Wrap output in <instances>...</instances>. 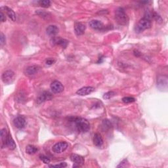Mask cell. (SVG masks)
Instances as JSON below:
<instances>
[{
	"label": "cell",
	"mask_w": 168,
	"mask_h": 168,
	"mask_svg": "<svg viewBox=\"0 0 168 168\" xmlns=\"http://www.w3.org/2000/svg\"><path fill=\"white\" fill-rule=\"evenodd\" d=\"M152 15L149 13H147L144 17L137 22L135 27V31L136 33H141L151 27Z\"/></svg>",
	"instance_id": "1"
},
{
	"label": "cell",
	"mask_w": 168,
	"mask_h": 168,
	"mask_svg": "<svg viewBox=\"0 0 168 168\" xmlns=\"http://www.w3.org/2000/svg\"><path fill=\"white\" fill-rule=\"evenodd\" d=\"M70 120L74 123L77 131L80 133H85L89 130L90 124L86 119L83 118H71Z\"/></svg>",
	"instance_id": "2"
},
{
	"label": "cell",
	"mask_w": 168,
	"mask_h": 168,
	"mask_svg": "<svg viewBox=\"0 0 168 168\" xmlns=\"http://www.w3.org/2000/svg\"><path fill=\"white\" fill-rule=\"evenodd\" d=\"M115 19L119 25L125 26L127 24L129 18L124 8L119 7L116 9L115 12Z\"/></svg>",
	"instance_id": "3"
},
{
	"label": "cell",
	"mask_w": 168,
	"mask_h": 168,
	"mask_svg": "<svg viewBox=\"0 0 168 168\" xmlns=\"http://www.w3.org/2000/svg\"><path fill=\"white\" fill-rule=\"evenodd\" d=\"M16 75L13 71L12 70H7L3 73L1 79L3 82L5 84H11L13 83V82L15 80Z\"/></svg>",
	"instance_id": "4"
},
{
	"label": "cell",
	"mask_w": 168,
	"mask_h": 168,
	"mask_svg": "<svg viewBox=\"0 0 168 168\" xmlns=\"http://www.w3.org/2000/svg\"><path fill=\"white\" fill-rule=\"evenodd\" d=\"M68 147H69V144L67 143L64 141H60L54 145L52 148V150L55 153L60 154L65 151L67 149Z\"/></svg>",
	"instance_id": "5"
},
{
	"label": "cell",
	"mask_w": 168,
	"mask_h": 168,
	"mask_svg": "<svg viewBox=\"0 0 168 168\" xmlns=\"http://www.w3.org/2000/svg\"><path fill=\"white\" fill-rule=\"evenodd\" d=\"M51 89L55 93H60L64 91V86L59 81H53L51 84Z\"/></svg>",
	"instance_id": "6"
},
{
	"label": "cell",
	"mask_w": 168,
	"mask_h": 168,
	"mask_svg": "<svg viewBox=\"0 0 168 168\" xmlns=\"http://www.w3.org/2000/svg\"><path fill=\"white\" fill-rule=\"evenodd\" d=\"M53 99V95L51 93L48 91H44L36 99V102L38 104H41V102H43L46 101H50Z\"/></svg>",
	"instance_id": "7"
},
{
	"label": "cell",
	"mask_w": 168,
	"mask_h": 168,
	"mask_svg": "<svg viewBox=\"0 0 168 168\" xmlns=\"http://www.w3.org/2000/svg\"><path fill=\"white\" fill-rule=\"evenodd\" d=\"M95 91V88L93 87H83V88H81L77 90L76 91V94L80 95V96H85L91 94V93Z\"/></svg>",
	"instance_id": "8"
},
{
	"label": "cell",
	"mask_w": 168,
	"mask_h": 168,
	"mask_svg": "<svg viewBox=\"0 0 168 168\" xmlns=\"http://www.w3.org/2000/svg\"><path fill=\"white\" fill-rule=\"evenodd\" d=\"M13 123L16 127L18 129H22L26 125V119L23 116H18L17 118H15Z\"/></svg>",
	"instance_id": "9"
},
{
	"label": "cell",
	"mask_w": 168,
	"mask_h": 168,
	"mask_svg": "<svg viewBox=\"0 0 168 168\" xmlns=\"http://www.w3.org/2000/svg\"><path fill=\"white\" fill-rule=\"evenodd\" d=\"M70 160L71 161L74 162L75 164L79 165V166H82V165L85 162V159L82 156H80L78 154H72L70 156Z\"/></svg>",
	"instance_id": "10"
},
{
	"label": "cell",
	"mask_w": 168,
	"mask_h": 168,
	"mask_svg": "<svg viewBox=\"0 0 168 168\" xmlns=\"http://www.w3.org/2000/svg\"><path fill=\"white\" fill-rule=\"evenodd\" d=\"M85 25L81 23V22H76L75 25H74V30H75V32L77 35H83L85 33Z\"/></svg>",
	"instance_id": "11"
},
{
	"label": "cell",
	"mask_w": 168,
	"mask_h": 168,
	"mask_svg": "<svg viewBox=\"0 0 168 168\" xmlns=\"http://www.w3.org/2000/svg\"><path fill=\"white\" fill-rule=\"evenodd\" d=\"M51 41H53V43L59 45L63 48H66L69 44V41H67L65 39L59 38H53Z\"/></svg>",
	"instance_id": "12"
},
{
	"label": "cell",
	"mask_w": 168,
	"mask_h": 168,
	"mask_svg": "<svg viewBox=\"0 0 168 168\" xmlns=\"http://www.w3.org/2000/svg\"><path fill=\"white\" fill-rule=\"evenodd\" d=\"M89 27L95 30H101L104 27V25L99 20H92L89 22Z\"/></svg>",
	"instance_id": "13"
},
{
	"label": "cell",
	"mask_w": 168,
	"mask_h": 168,
	"mask_svg": "<svg viewBox=\"0 0 168 168\" xmlns=\"http://www.w3.org/2000/svg\"><path fill=\"white\" fill-rule=\"evenodd\" d=\"M157 85L158 88L161 89V87L164 85L165 89H167V77L165 76H161L158 79Z\"/></svg>",
	"instance_id": "14"
},
{
	"label": "cell",
	"mask_w": 168,
	"mask_h": 168,
	"mask_svg": "<svg viewBox=\"0 0 168 168\" xmlns=\"http://www.w3.org/2000/svg\"><path fill=\"white\" fill-rule=\"evenodd\" d=\"M40 70V67L38 66H31L28 67L25 70V74L28 76H34Z\"/></svg>",
	"instance_id": "15"
},
{
	"label": "cell",
	"mask_w": 168,
	"mask_h": 168,
	"mask_svg": "<svg viewBox=\"0 0 168 168\" xmlns=\"http://www.w3.org/2000/svg\"><path fill=\"white\" fill-rule=\"evenodd\" d=\"M46 32L49 36H54L59 32V28L55 25H50L47 28Z\"/></svg>",
	"instance_id": "16"
},
{
	"label": "cell",
	"mask_w": 168,
	"mask_h": 168,
	"mask_svg": "<svg viewBox=\"0 0 168 168\" xmlns=\"http://www.w3.org/2000/svg\"><path fill=\"white\" fill-rule=\"evenodd\" d=\"M93 143L97 147H101L103 144L102 137L99 133H95L93 136Z\"/></svg>",
	"instance_id": "17"
},
{
	"label": "cell",
	"mask_w": 168,
	"mask_h": 168,
	"mask_svg": "<svg viewBox=\"0 0 168 168\" xmlns=\"http://www.w3.org/2000/svg\"><path fill=\"white\" fill-rule=\"evenodd\" d=\"M6 147H8L10 150H14L16 148V144L15 143L14 140L13 139L11 135H8L7 141H6Z\"/></svg>",
	"instance_id": "18"
},
{
	"label": "cell",
	"mask_w": 168,
	"mask_h": 168,
	"mask_svg": "<svg viewBox=\"0 0 168 168\" xmlns=\"http://www.w3.org/2000/svg\"><path fill=\"white\" fill-rule=\"evenodd\" d=\"M9 133L5 129H2L1 130V139L2 141V148L6 147V141H7Z\"/></svg>",
	"instance_id": "19"
},
{
	"label": "cell",
	"mask_w": 168,
	"mask_h": 168,
	"mask_svg": "<svg viewBox=\"0 0 168 168\" xmlns=\"http://www.w3.org/2000/svg\"><path fill=\"white\" fill-rule=\"evenodd\" d=\"M4 8L5 9L6 13H7L8 17L10 18L13 21H15L16 19H17V16H16L15 13L13 11V9L8 7H4Z\"/></svg>",
	"instance_id": "20"
},
{
	"label": "cell",
	"mask_w": 168,
	"mask_h": 168,
	"mask_svg": "<svg viewBox=\"0 0 168 168\" xmlns=\"http://www.w3.org/2000/svg\"><path fill=\"white\" fill-rule=\"evenodd\" d=\"M38 151V148L36 147L33 146V145H28V146H27V148H26V152H27V153L30 155L34 154L36 153Z\"/></svg>",
	"instance_id": "21"
},
{
	"label": "cell",
	"mask_w": 168,
	"mask_h": 168,
	"mask_svg": "<svg viewBox=\"0 0 168 168\" xmlns=\"http://www.w3.org/2000/svg\"><path fill=\"white\" fill-rule=\"evenodd\" d=\"M38 4L42 7L48 8L50 7L51 1H49V0H41V1H38Z\"/></svg>",
	"instance_id": "22"
},
{
	"label": "cell",
	"mask_w": 168,
	"mask_h": 168,
	"mask_svg": "<svg viewBox=\"0 0 168 168\" xmlns=\"http://www.w3.org/2000/svg\"><path fill=\"white\" fill-rule=\"evenodd\" d=\"M35 13H36L38 15L40 16L41 17H43V18H48L49 17V15H50L49 13H47L46 11H41V10H38L35 11Z\"/></svg>",
	"instance_id": "23"
},
{
	"label": "cell",
	"mask_w": 168,
	"mask_h": 168,
	"mask_svg": "<svg viewBox=\"0 0 168 168\" xmlns=\"http://www.w3.org/2000/svg\"><path fill=\"white\" fill-rule=\"evenodd\" d=\"M136 100L134 97H125L122 99V101L124 103H131L135 102Z\"/></svg>",
	"instance_id": "24"
},
{
	"label": "cell",
	"mask_w": 168,
	"mask_h": 168,
	"mask_svg": "<svg viewBox=\"0 0 168 168\" xmlns=\"http://www.w3.org/2000/svg\"><path fill=\"white\" fill-rule=\"evenodd\" d=\"M116 95V93L114 91H108L107 93H106L105 94L103 95V98H104L105 99H111L113 97L115 96Z\"/></svg>",
	"instance_id": "25"
},
{
	"label": "cell",
	"mask_w": 168,
	"mask_h": 168,
	"mask_svg": "<svg viewBox=\"0 0 168 168\" xmlns=\"http://www.w3.org/2000/svg\"><path fill=\"white\" fill-rule=\"evenodd\" d=\"M40 160L43 161V162L44 164H49L50 163V159L49 158H48L47 156H44V155H40Z\"/></svg>",
	"instance_id": "26"
},
{
	"label": "cell",
	"mask_w": 168,
	"mask_h": 168,
	"mask_svg": "<svg viewBox=\"0 0 168 168\" xmlns=\"http://www.w3.org/2000/svg\"><path fill=\"white\" fill-rule=\"evenodd\" d=\"M102 125L103 127L106 129H111V127H112L111 122L108 120V119H105V120L103 121Z\"/></svg>",
	"instance_id": "27"
},
{
	"label": "cell",
	"mask_w": 168,
	"mask_h": 168,
	"mask_svg": "<svg viewBox=\"0 0 168 168\" xmlns=\"http://www.w3.org/2000/svg\"><path fill=\"white\" fill-rule=\"evenodd\" d=\"M67 166V164L65 162H62L60 163L59 164H57V165H51V166H49V167H57V168H63V167H66Z\"/></svg>",
	"instance_id": "28"
},
{
	"label": "cell",
	"mask_w": 168,
	"mask_h": 168,
	"mask_svg": "<svg viewBox=\"0 0 168 168\" xmlns=\"http://www.w3.org/2000/svg\"><path fill=\"white\" fill-rule=\"evenodd\" d=\"M128 166H129L128 161L127 159H125L123 160L122 162H120V164L118 165L117 167H128Z\"/></svg>",
	"instance_id": "29"
},
{
	"label": "cell",
	"mask_w": 168,
	"mask_h": 168,
	"mask_svg": "<svg viewBox=\"0 0 168 168\" xmlns=\"http://www.w3.org/2000/svg\"><path fill=\"white\" fill-rule=\"evenodd\" d=\"M5 43V37L4 34L1 32L0 34V44H1V46H3Z\"/></svg>",
	"instance_id": "30"
},
{
	"label": "cell",
	"mask_w": 168,
	"mask_h": 168,
	"mask_svg": "<svg viewBox=\"0 0 168 168\" xmlns=\"http://www.w3.org/2000/svg\"><path fill=\"white\" fill-rule=\"evenodd\" d=\"M0 20H1V22H4L6 21L5 16L4 13H3L2 11L0 12Z\"/></svg>",
	"instance_id": "31"
},
{
	"label": "cell",
	"mask_w": 168,
	"mask_h": 168,
	"mask_svg": "<svg viewBox=\"0 0 168 168\" xmlns=\"http://www.w3.org/2000/svg\"><path fill=\"white\" fill-rule=\"evenodd\" d=\"M55 62V60L53 59H49L46 60V64L47 65H51V64H53Z\"/></svg>",
	"instance_id": "32"
}]
</instances>
